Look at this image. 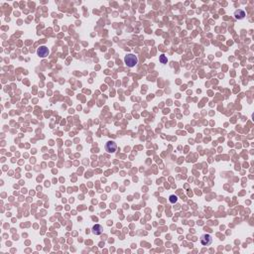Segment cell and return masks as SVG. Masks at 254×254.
Returning a JSON list of instances; mask_svg holds the SVG:
<instances>
[{
	"mask_svg": "<svg viewBox=\"0 0 254 254\" xmlns=\"http://www.w3.org/2000/svg\"><path fill=\"white\" fill-rule=\"evenodd\" d=\"M124 62L129 67H133L138 64V59H137V57L135 55H133V54H128L127 56H125Z\"/></svg>",
	"mask_w": 254,
	"mask_h": 254,
	"instance_id": "1",
	"label": "cell"
},
{
	"mask_svg": "<svg viewBox=\"0 0 254 254\" xmlns=\"http://www.w3.org/2000/svg\"><path fill=\"white\" fill-rule=\"evenodd\" d=\"M200 240H201L202 245H204V246H209V245H211V244L213 243V237H211V234L206 233V234H202V236H201V239H200Z\"/></svg>",
	"mask_w": 254,
	"mask_h": 254,
	"instance_id": "2",
	"label": "cell"
},
{
	"mask_svg": "<svg viewBox=\"0 0 254 254\" xmlns=\"http://www.w3.org/2000/svg\"><path fill=\"white\" fill-rule=\"evenodd\" d=\"M116 150H117V145L114 141H108L106 142L105 144V151L107 153H115Z\"/></svg>",
	"mask_w": 254,
	"mask_h": 254,
	"instance_id": "3",
	"label": "cell"
},
{
	"mask_svg": "<svg viewBox=\"0 0 254 254\" xmlns=\"http://www.w3.org/2000/svg\"><path fill=\"white\" fill-rule=\"evenodd\" d=\"M49 53H50V52H49V49L46 47V46H41V47L37 50V54H38V55L40 56V57H42V58L47 57V56L49 55Z\"/></svg>",
	"mask_w": 254,
	"mask_h": 254,
	"instance_id": "4",
	"label": "cell"
},
{
	"mask_svg": "<svg viewBox=\"0 0 254 254\" xmlns=\"http://www.w3.org/2000/svg\"><path fill=\"white\" fill-rule=\"evenodd\" d=\"M102 231H103V227L101 226L100 224H95L92 226V232L95 235H99L102 233Z\"/></svg>",
	"mask_w": 254,
	"mask_h": 254,
	"instance_id": "5",
	"label": "cell"
},
{
	"mask_svg": "<svg viewBox=\"0 0 254 254\" xmlns=\"http://www.w3.org/2000/svg\"><path fill=\"white\" fill-rule=\"evenodd\" d=\"M234 16H235V18H236V19L241 20V19H243V18L245 17V12H244L243 10H241V9H238V10H236L234 12Z\"/></svg>",
	"mask_w": 254,
	"mask_h": 254,
	"instance_id": "6",
	"label": "cell"
},
{
	"mask_svg": "<svg viewBox=\"0 0 254 254\" xmlns=\"http://www.w3.org/2000/svg\"><path fill=\"white\" fill-rule=\"evenodd\" d=\"M169 201L171 204H176V202H178V197H177L176 195H171L169 197Z\"/></svg>",
	"mask_w": 254,
	"mask_h": 254,
	"instance_id": "7",
	"label": "cell"
},
{
	"mask_svg": "<svg viewBox=\"0 0 254 254\" xmlns=\"http://www.w3.org/2000/svg\"><path fill=\"white\" fill-rule=\"evenodd\" d=\"M160 61H161V63H162V64H166V63L168 62V60H167V58L165 57V55H162L160 57Z\"/></svg>",
	"mask_w": 254,
	"mask_h": 254,
	"instance_id": "8",
	"label": "cell"
}]
</instances>
